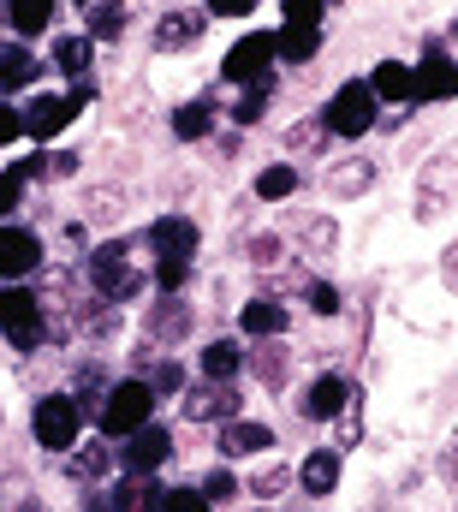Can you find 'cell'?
Wrapping results in <instances>:
<instances>
[{"label": "cell", "instance_id": "29", "mask_svg": "<svg viewBox=\"0 0 458 512\" xmlns=\"http://www.w3.org/2000/svg\"><path fill=\"white\" fill-rule=\"evenodd\" d=\"M24 203V179L18 173H0V215H12Z\"/></svg>", "mask_w": 458, "mask_h": 512}, {"label": "cell", "instance_id": "32", "mask_svg": "<svg viewBox=\"0 0 458 512\" xmlns=\"http://www.w3.org/2000/svg\"><path fill=\"white\" fill-rule=\"evenodd\" d=\"M310 310H316V316H340V292H334V286H316V292H310Z\"/></svg>", "mask_w": 458, "mask_h": 512}, {"label": "cell", "instance_id": "30", "mask_svg": "<svg viewBox=\"0 0 458 512\" xmlns=\"http://www.w3.org/2000/svg\"><path fill=\"white\" fill-rule=\"evenodd\" d=\"M155 280H161L167 292H179V286L191 280V262H161V268H155Z\"/></svg>", "mask_w": 458, "mask_h": 512}, {"label": "cell", "instance_id": "15", "mask_svg": "<svg viewBox=\"0 0 458 512\" xmlns=\"http://www.w3.org/2000/svg\"><path fill=\"white\" fill-rule=\"evenodd\" d=\"M6 18L18 36H42L48 18H54V0H6Z\"/></svg>", "mask_w": 458, "mask_h": 512}, {"label": "cell", "instance_id": "31", "mask_svg": "<svg viewBox=\"0 0 458 512\" xmlns=\"http://www.w3.org/2000/svg\"><path fill=\"white\" fill-rule=\"evenodd\" d=\"M232 495H238L232 471H209V507H215V501H232Z\"/></svg>", "mask_w": 458, "mask_h": 512}, {"label": "cell", "instance_id": "27", "mask_svg": "<svg viewBox=\"0 0 458 512\" xmlns=\"http://www.w3.org/2000/svg\"><path fill=\"white\" fill-rule=\"evenodd\" d=\"M161 512H209V495L203 489H167L161 495Z\"/></svg>", "mask_w": 458, "mask_h": 512}, {"label": "cell", "instance_id": "13", "mask_svg": "<svg viewBox=\"0 0 458 512\" xmlns=\"http://www.w3.org/2000/svg\"><path fill=\"white\" fill-rule=\"evenodd\" d=\"M274 54H280L286 66H304V60L322 54V30H316V24H286V30H274Z\"/></svg>", "mask_w": 458, "mask_h": 512}, {"label": "cell", "instance_id": "6", "mask_svg": "<svg viewBox=\"0 0 458 512\" xmlns=\"http://www.w3.org/2000/svg\"><path fill=\"white\" fill-rule=\"evenodd\" d=\"M119 459H125V471L149 477L155 465H167V459H173V429H161V423H143V429H131V447H125Z\"/></svg>", "mask_w": 458, "mask_h": 512}, {"label": "cell", "instance_id": "14", "mask_svg": "<svg viewBox=\"0 0 458 512\" xmlns=\"http://www.w3.org/2000/svg\"><path fill=\"white\" fill-rule=\"evenodd\" d=\"M274 447V429L268 423H227V435H221V453L227 459H262Z\"/></svg>", "mask_w": 458, "mask_h": 512}, {"label": "cell", "instance_id": "16", "mask_svg": "<svg viewBox=\"0 0 458 512\" xmlns=\"http://www.w3.org/2000/svg\"><path fill=\"white\" fill-rule=\"evenodd\" d=\"M185 411H191L197 423H203V417H232V411H238V393H232V387H209V393L197 387V393L185 399Z\"/></svg>", "mask_w": 458, "mask_h": 512}, {"label": "cell", "instance_id": "22", "mask_svg": "<svg viewBox=\"0 0 458 512\" xmlns=\"http://www.w3.org/2000/svg\"><path fill=\"white\" fill-rule=\"evenodd\" d=\"M292 191H298V167H286V161H280V167H262V179H256V197H262V203H280V197H292Z\"/></svg>", "mask_w": 458, "mask_h": 512}, {"label": "cell", "instance_id": "10", "mask_svg": "<svg viewBox=\"0 0 458 512\" xmlns=\"http://www.w3.org/2000/svg\"><path fill=\"white\" fill-rule=\"evenodd\" d=\"M42 262V239L24 227H0V280H24Z\"/></svg>", "mask_w": 458, "mask_h": 512}, {"label": "cell", "instance_id": "3", "mask_svg": "<svg viewBox=\"0 0 458 512\" xmlns=\"http://www.w3.org/2000/svg\"><path fill=\"white\" fill-rule=\"evenodd\" d=\"M0 334L30 352V346L42 340V298L24 292V286H6V292H0Z\"/></svg>", "mask_w": 458, "mask_h": 512}, {"label": "cell", "instance_id": "36", "mask_svg": "<svg viewBox=\"0 0 458 512\" xmlns=\"http://www.w3.org/2000/svg\"><path fill=\"white\" fill-rule=\"evenodd\" d=\"M149 328H161V334H179V328H185V310H161V316H149Z\"/></svg>", "mask_w": 458, "mask_h": 512}, {"label": "cell", "instance_id": "12", "mask_svg": "<svg viewBox=\"0 0 458 512\" xmlns=\"http://www.w3.org/2000/svg\"><path fill=\"white\" fill-rule=\"evenodd\" d=\"M345 405H351V387H345V376H322V382L304 393V417H316V423L345 417Z\"/></svg>", "mask_w": 458, "mask_h": 512}, {"label": "cell", "instance_id": "11", "mask_svg": "<svg viewBox=\"0 0 458 512\" xmlns=\"http://www.w3.org/2000/svg\"><path fill=\"white\" fill-rule=\"evenodd\" d=\"M298 483H304V495H334V483H340V447H316L304 465H298Z\"/></svg>", "mask_w": 458, "mask_h": 512}, {"label": "cell", "instance_id": "8", "mask_svg": "<svg viewBox=\"0 0 458 512\" xmlns=\"http://www.w3.org/2000/svg\"><path fill=\"white\" fill-rule=\"evenodd\" d=\"M197 221H185V215H161L155 227H149V251L161 256V262H191V251H197Z\"/></svg>", "mask_w": 458, "mask_h": 512}, {"label": "cell", "instance_id": "26", "mask_svg": "<svg viewBox=\"0 0 458 512\" xmlns=\"http://www.w3.org/2000/svg\"><path fill=\"white\" fill-rule=\"evenodd\" d=\"M119 30H125V6H119V0L90 6V36H119Z\"/></svg>", "mask_w": 458, "mask_h": 512}, {"label": "cell", "instance_id": "19", "mask_svg": "<svg viewBox=\"0 0 458 512\" xmlns=\"http://www.w3.org/2000/svg\"><path fill=\"white\" fill-rule=\"evenodd\" d=\"M244 334H280L286 328V304H274V298H256V304H244Z\"/></svg>", "mask_w": 458, "mask_h": 512}, {"label": "cell", "instance_id": "5", "mask_svg": "<svg viewBox=\"0 0 458 512\" xmlns=\"http://www.w3.org/2000/svg\"><path fill=\"white\" fill-rule=\"evenodd\" d=\"M369 126H375V90H369V84H345V90H334V102H328V131L363 137Z\"/></svg>", "mask_w": 458, "mask_h": 512}, {"label": "cell", "instance_id": "9", "mask_svg": "<svg viewBox=\"0 0 458 512\" xmlns=\"http://www.w3.org/2000/svg\"><path fill=\"white\" fill-rule=\"evenodd\" d=\"M78 102H84V96H36V102L24 108V131L48 143L54 131H66L72 120H78Z\"/></svg>", "mask_w": 458, "mask_h": 512}, {"label": "cell", "instance_id": "7", "mask_svg": "<svg viewBox=\"0 0 458 512\" xmlns=\"http://www.w3.org/2000/svg\"><path fill=\"white\" fill-rule=\"evenodd\" d=\"M411 96H417V102H453L458 96V60H447V54L435 48L423 66H411Z\"/></svg>", "mask_w": 458, "mask_h": 512}, {"label": "cell", "instance_id": "28", "mask_svg": "<svg viewBox=\"0 0 458 512\" xmlns=\"http://www.w3.org/2000/svg\"><path fill=\"white\" fill-rule=\"evenodd\" d=\"M286 24H322V0H286Z\"/></svg>", "mask_w": 458, "mask_h": 512}, {"label": "cell", "instance_id": "37", "mask_svg": "<svg viewBox=\"0 0 458 512\" xmlns=\"http://www.w3.org/2000/svg\"><path fill=\"white\" fill-rule=\"evenodd\" d=\"M155 387H161V393H173V387H179V370H173V364H161V370H155Z\"/></svg>", "mask_w": 458, "mask_h": 512}, {"label": "cell", "instance_id": "18", "mask_svg": "<svg viewBox=\"0 0 458 512\" xmlns=\"http://www.w3.org/2000/svg\"><path fill=\"white\" fill-rule=\"evenodd\" d=\"M369 90H375V102L411 96V66H399V60H381V66H375V78H369Z\"/></svg>", "mask_w": 458, "mask_h": 512}, {"label": "cell", "instance_id": "35", "mask_svg": "<svg viewBox=\"0 0 458 512\" xmlns=\"http://www.w3.org/2000/svg\"><path fill=\"white\" fill-rule=\"evenodd\" d=\"M12 137H24V114H12V108L0 102V143H12Z\"/></svg>", "mask_w": 458, "mask_h": 512}, {"label": "cell", "instance_id": "23", "mask_svg": "<svg viewBox=\"0 0 458 512\" xmlns=\"http://www.w3.org/2000/svg\"><path fill=\"white\" fill-rule=\"evenodd\" d=\"M203 376H215V382H232V376H238V346H232V340L203 346Z\"/></svg>", "mask_w": 458, "mask_h": 512}, {"label": "cell", "instance_id": "24", "mask_svg": "<svg viewBox=\"0 0 458 512\" xmlns=\"http://www.w3.org/2000/svg\"><path fill=\"white\" fill-rule=\"evenodd\" d=\"M161 495H167L161 483H131V489H119L114 495V507L119 512H161Z\"/></svg>", "mask_w": 458, "mask_h": 512}, {"label": "cell", "instance_id": "17", "mask_svg": "<svg viewBox=\"0 0 458 512\" xmlns=\"http://www.w3.org/2000/svg\"><path fill=\"white\" fill-rule=\"evenodd\" d=\"M203 24H209L203 12H173V18L155 30V48H185L191 36H203Z\"/></svg>", "mask_w": 458, "mask_h": 512}, {"label": "cell", "instance_id": "1", "mask_svg": "<svg viewBox=\"0 0 458 512\" xmlns=\"http://www.w3.org/2000/svg\"><path fill=\"white\" fill-rule=\"evenodd\" d=\"M30 429H36V447H48V453H72V447H78V429H84V405L66 399V393H54V399L36 405Z\"/></svg>", "mask_w": 458, "mask_h": 512}, {"label": "cell", "instance_id": "33", "mask_svg": "<svg viewBox=\"0 0 458 512\" xmlns=\"http://www.w3.org/2000/svg\"><path fill=\"white\" fill-rule=\"evenodd\" d=\"M209 12H215V18H250L256 0H209Z\"/></svg>", "mask_w": 458, "mask_h": 512}, {"label": "cell", "instance_id": "25", "mask_svg": "<svg viewBox=\"0 0 458 512\" xmlns=\"http://www.w3.org/2000/svg\"><path fill=\"white\" fill-rule=\"evenodd\" d=\"M54 66L60 72H84L90 66V36H60L54 42Z\"/></svg>", "mask_w": 458, "mask_h": 512}, {"label": "cell", "instance_id": "34", "mask_svg": "<svg viewBox=\"0 0 458 512\" xmlns=\"http://www.w3.org/2000/svg\"><path fill=\"white\" fill-rule=\"evenodd\" d=\"M369 185V167H340L334 173V191H363Z\"/></svg>", "mask_w": 458, "mask_h": 512}, {"label": "cell", "instance_id": "21", "mask_svg": "<svg viewBox=\"0 0 458 512\" xmlns=\"http://www.w3.org/2000/svg\"><path fill=\"white\" fill-rule=\"evenodd\" d=\"M36 72H42V66H36L24 48H0V90H24Z\"/></svg>", "mask_w": 458, "mask_h": 512}, {"label": "cell", "instance_id": "2", "mask_svg": "<svg viewBox=\"0 0 458 512\" xmlns=\"http://www.w3.org/2000/svg\"><path fill=\"white\" fill-rule=\"evenodd\" d=\"M155 417V387L149 382H119L102 405V435H131Z\"/></svg>", "mask_w": 458, "mask_h": 512}, {"label": "cell", "instance_id": "4", "mask_svg": "<svg viewBox=\"0 0 458 512\" xmlns=\"http://www.w3.org/2000/svg\"><path fill=\"white\" fill-rule=\"evenodd\" d=\"M268 66H274V36L268 30H250V36H238L227 48V66L221 72H227L232 84H262Z\"/></svg>", "mask_w": 458, "mask_h": 512}, {"label": "cell", "instance_id": "20", "mask_svg": "<svg viewBox=\"0 0 458 512\" xmlns=\"http://www.w3.org/2000/svg\"><path fill=\"white\" fill-rule=\"evenodd\" d=\"M209 126H215V108H209V102H185V108L173 114V137H179V143L209 137Z\"/></svg>", "mask_w": 458, "mask_h": 512}]
</instances>
